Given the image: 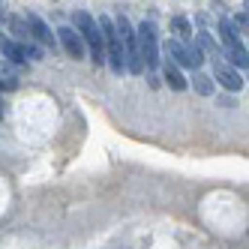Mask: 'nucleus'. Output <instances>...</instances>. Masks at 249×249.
Segmentation results:
<instances>
[{
  "label": "nucleus",
  "mask_w": 249,
  "mask_h": 249,
  "mask_svg": "<svg viewBox=\"0 0 249 249\" xmlns=\"http://www.w3.org/2000/svg\"><path fill=\"white\" fill-rule=\"evenodd\" d=\"M96 27H99V33H102V42H105V60H108L111 72L123 75V69H126V57H123V42H120V36H117L114 18H108V15H102Z\"/></svg>",
  "instance_id": "1"
},
{
  "label": "nucleus",
  "mask_w": 249,
  "mask_h": 249,
  "mask_svg": "<svg viewBox=\"0 0 249 249\" xmlns=\"http://www.w3.org/2000/svg\"><path fill=\"white\" fill-rule=\"evenodd\" d=\"M117 27V36L123 42V57H126V72L132 75H141L144 72V63H141V51H138V39H135V27L132 21L126 18V15H120V18L114 21Z\"/></svg>",
  "instance_id": "2"
},
{
  "label": "nucleus",
  "mask_w": 249,
  "mask_h": 249,
  "mask_svg": "<svg viewBox=\"0 0 249 249\" xmlns=\"http://www.w3.org/2000/svg\"><path fill=\"white\" fill-rule=\"evenodd\" d=\"M75 30L81 33L84 48L90 51V60H93L96 66H102V63H105V42H102V33H99L96 21H93L87 12H75Z\"/></svg>",
  "instance_id": "3"
},
{
  "label": "nucleus",
  "mask_w": 249,
  "mask_h": 249,
  "mask_svg": "<svg viewBox=\"0 0 249 249\" xmlns=\"http://www.w3.org/2000/svg\"><path fill=\"white\" fill-rule=\"evenodd\" d=\"M138 51H141V63H144L147 69H156L159 66V33H156V24L153 21H141L138 24Z\"/></svg>",
  "instance_id": "4"
},
{
  "label": "nucleus",
  "mask_w": 249,
  "mask_h": 249,
  "mask_svg": "<svg viewBox=\"0 0 249 249\" xmlns=\"http://www.w3.org/2000/svg\"><path fill=\"white\" fill-rule=\"evenodd\" d=\"M165 54L174 66H186V69H198L204 54H201V48L198 45H183L180 39H168L165 42Z\"/></svg>",
  "instance_id": "5"
},
{
  "label": "nucleus",
  "mask_w": 249,
  "mask_h": 249,
  "mask_svg": "<svg viewBox=\"0 0 249 249\" xmlns=\"http://www.w3.org/2000/svg\"><path fill=\"white\" fill-rule=\"evenodd\" d=\"M24 24H27V30H30V39H36V42H42V45H48V48H54V33L48 30V24L39 18L36 12H24Z\"/></svg>",
  "instance_id": "6"
},
{
  "label": "nucleus",
  "mask_w": 249,
  "mask_h": 249,
  "mask_svg": "<svg viewBox=\"0 0 249 249\" xmlns=\"http://www.w3.org/2000/svg\"><path fill=\"white\" fill-rule=\"evenodd\" d=\"M213 78H216V81L225 87V90H231V93H237L240 87H243V78H240L225 60H213Z\"/></svg>",
  "instance_id": "7"
},
{
  "label": "nucleus",
  "mask_w": 249,
  "mask_h": 249,
  "mask_svg": "<svg viewBox=\"0 0 249 249\" xmlns=\"http://www.w3.org/2000/svg\"><path fill=\"white\" fill-rule=\"evenodd\" d=\"M57 36H60V42H63V48H66L69 57L84 60V51H87V48H84V39H81V33H78L75 27H60Z\"/></svg>",
  "instance_id": "8"
},
{
  "label": "nucleus",
  "mask_w": 249,
  "mask_h": 249,
  "mask_svg": "<svg viewBox=\"0 0 249 249\" xmlns=\"http://www.w3.org/2000/svg\"><path fill=\"white\" fill-rule=\"evenodd\" d=\"M162 75H165V84L171 87V90H186V78H183V72H180V66H174L171 60H165Z\"/></svg>",
  "instance_id": "9"
},
{
  "label": "nucleus",
  "mask_w": 249,
  "mask_h": 249,
  "mask_svg": "<svg viewBox=\"0 0 249 249\" xmlns=\"http://www.w3.org/2000/svg\"><path fill=\"white\" fill-rule=\"evenodd\" d=\"M219 36H222V42L228 45V48H237V45H243L240 42V30L231 24L228 18H219Z\"/></svg>",
  "instance_id": "10"
},
{
  "label": "nucleus",
  "mask_w": 249,
  "mask_h": 249,
  "mask_svg": "<svg viewBox=\"0 0 249 249\" xmlns=\"http://www.w3.org/2000/svg\"><path fill=\"white\" fill-rule=\"evenodd\" d=\"M171 27L177 30V36H180V42H189V39L195 36V33H192V24L183 18V15H174V18H171Z\"/></svg>",
  "instance_id": "11"
},
{
  "label": "nucleus",
  "mask_w": 249,
  "mask_h": 249,
  "mask_svg": "<svg viewBox=\"0 0 249 249\" xmlns=\"http://www.w3.org/2000/svg\"><path fill=\"white\" fill-rule=\"evenodd\" d=\"M195 45H198L201 51H207V54H210L213 60H219V45L213 42V36H210V33H204V30H201V33H198V42H195Z\"/></svg>",
  "instance_id": "12"
},
{
  "label": "nucleus",
  "mask_w": 249,
  "mask_h": 249,
  "mask_svg": "<svg viewBox=\"0 0 249 249\" xmlns=\"http://www.w3.org/2000/svg\"><path fill=\"white\" fill-rule=\"evenodd\" d=\"M9 30H12V36L18 42H30V30H27L24 18H9Z\"/></svg>",
  "instance_id": "13"
},
{
  "label": "nucleus",
  "mask_w": 249,
  "mask_h": 249,
  "mask_svg": "<svg viewBox=\"0 0 249 249\" xmlns=\"http://www.w3.org/2000/svg\"><path fill=\"white\" fill-rule=\"evenodd\" d=\"M192 84H195V93H198V96H213V78L210 75H201L198 72Z\"/></svg>",
  "instance_id": "14"
},
{
  "label": "nucleus",
  "mask_w": 249,
  "mask_h": 249,
  "mask_svg": "<svg viewBox=\"0 0 249 249\" xmlns=\"http://www.w3.org/2000/svg\"><path fill=\"white\" fill-rule=\"evenodd\" d=\"M228 57L234 66H243V72H246V66H249V54H246V45H237V48H228Z\"/></svg>",
  "instance_id": "15"
},
{
  "label": "nucleus",
  "mask_w": 249,
  "mask_h": 249,
  "mask_svg": "<svg viewBox=\"0 0 249 249\" xmlns=\"http://www.w3.org/2000/svg\"><path fill=\"white\" fill-rule=\"evenodd\" d=\"M234 27H237L240 33H246V27H249V18H246V12H240L237 18H234Z\"/></svg>",
  "instance_id": "16"
},
{
  "label": "nucleus",
  "mask_w": 249,
  "mask_h": 249,
  "mask_svg": "<svg viewBox=\"0 0 249 249\" xmlns=\"http://www.w3.org/2000/svg\"><path fill=\"white\" fill-rule=\"evenodd\" d=\"M0 117H3V108H0Z\"/></svg>",
  "instance_id": "17"
},
{
  "label": "nucleus",
  "mask_w": 249,
  "mask_h": 249,
  "mask_svg": "<svg viewBox=\"0 0 249 249\" xmlns=\"http://www.w3.org/2000/svg\"><path fill=\"white\" fill-rule=\"evenodd\" d=\"M0 3H3V0H0Z\"/></svg>",
  "instance_id": "18"
}]
</instances>
